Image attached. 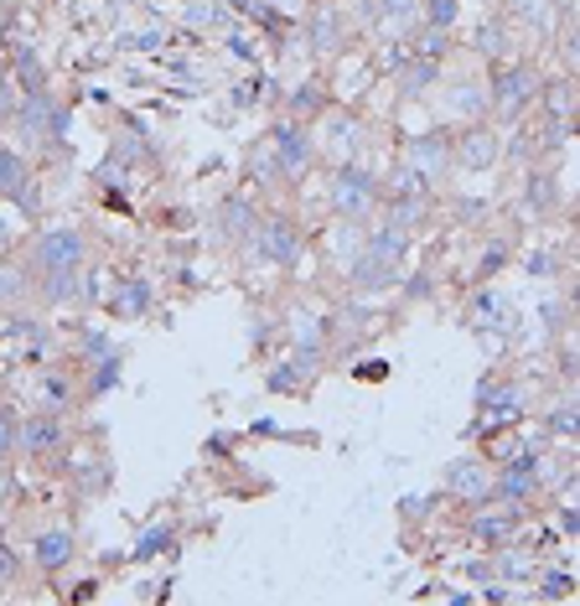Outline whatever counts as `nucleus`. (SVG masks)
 Returning a JSON list of instances; mask_svg holds the SVG:
<instances>
[{
  "label": "nucleus",
  "mask_w": 580,
  "mask_h": 606,
  "mask_svg": "<svg viewBox=\"0 0 580 606\" xmlns=\"http://www.w3.org/2000/svg\"><path fill=\"white\" fill-rule=\"evenodd\" d=\"M488 120L498 130H513L524 125L534 104H539V89H544V74L534 57H507V63H488Z\"/></svg>",
  "instance_id": "1"
},
{
  "label": "nucleus",
  "mask_w": 580,
  "mask_h": 606,
  "mask_svg": "<svg viewBox=\"0 0 580 606\" xmlns=\"http://www.w3.org/2000/svg\"><path fill=\"white\" fill-rule=\"evenodd\" d=\"M326 218H347V223L379 218V171L362 156L326 166Z\"/></svg>",
  "instance_id": "2"
},
{
  "label": "nucleus",
  "mask_w": 580,
  "mask_h": 606,
  "mask_svg": "<svg viewBox=\"0 0 580 606\" xmlns=\"http://www.w3.org/2000/svg\"><path fill=\"white\" fill-rule=\"evenodd\" d=\"M265 141H270V156H275V177H280V187H301L316 171V135H311L306 120H290V114H280L270 130H265Z\"/></svg>",
  "instance_id": "3"
},
{
  "label": "nucleus",
  "mask_w": 580,
  "mask_h": 606,
  "mask_svg": "<svg viewBox=\"0 0 580 606\" xmlns=\"http://www.w3.org/2000/svg\"><path fill=\"white\" fill-rule=\"evenodd\" d=\"M249 249L259 259H270L275 270H295V265L306 259V249H311V228L295 218V213L275 207V213H259V228H254Z\"/></svg>",
  "instance_id": "4"
},
{
  "label": "nucleus",
  "mask_w": 580,
  "mask_h": 606,
  "mask_svg": "<svg viewBox=\"0 0 580 606\" xmlns=\"http://www.w3.org/2000/svg\"><path fill=\"white\" fill-rule=\"evenodd\" d=\"M32 270H89L93 259V234L78 223H53L32 239Z\"/></svg>",
  "instance_id": "5"
},
{
  "label": "nucleus",
  "mask_w": 580,
  "mask_h": 606,
  "mask_svg": "<svg viewBox=\"0 0 580 606\" xmlns=\"http://www.w3.org/2000/svg\"><path fill=\"white\" fill-rule=\"evenodd\" d=\"M507 156H503V130L492 120H477V125H461L451 130V166L467 171V177H488L498 171Z\"/></svg>",
  "instance_id": "6"
},
{
  "label": "nucleus",
  "mask_w": 580,
  "mask_h": 606,
  "mask_svg": "<svg viewBox=\"0 0 580 606\" xmlns=\"http://www.w3.org/2000/svg\"><path fill=\"white\" fill-rule=\"evenodd\" d=\"M399 161L410 166V171H420V177H425V182L440 192V187H446V177H456V166H451V125L415 130V135L399 146Z\"/></svg>",
  "instance_id": "7"
},
{
  "label": "nucleus",
  "mask_w": 580,
  "mask_h": 606,
  "mask_svg": "<svg viewBox=\"0 0 580 606\" xmlns=\"http://www.w3.org/2000/svg\"><path fill=\"white\" fill-rule=\"evenodd\" d=\"M524 508H513V503H503V497H482V503H471L467 508V524L461 529L482 545V550H498V545H513V539H524Z\"/></svg>",
  "instance_id": "8"
},
{
  "label": "nucleus",
  "mask_w": 580,
  "mask_h": 606,
  "mask_svg": "<svg viewBox=\"0 0 580 606\" xmlns=\"http://www.w3.org/2000/svg\"><path fill=\"white\" fill-rule=\"evenodd\" d=\"M11 125L32 141V146H47V141H57L63 130H68V104L57 99L53 89H36V93H21L16 104V120Z\"/></svg>",
  "instance_id": "9"
},
{
  "label": "nucleus",
  "mask_w": 580,
  "mask_h": 606,
  "mask_svg": "<svg viewBox=\"0 0 580 606\" xmlns=\"http://www.w3.org/2000/svg\"><path fill=\"white\" fill-rule=\"evenodd\" d=\"M518 223L528 228H544V223H555L565 213V192L555 182V166H528L524 171V192H518Z\"/></svg>",
  "instance_id": "10"
},
{
  "label": "nucleus",
  "mask_w": 580,
  "mask_h": 606,
  "mask_svg": "<svg viewBox=\"0 0 580 606\" xmlns=\"http://www.w3.org/2000/svg\"><path fill=\"white\" fill-rule=\"evenodd\" d=\"M399 280H404V265L373 255V249H358V255L347 259V270H343V291L358 295V301H373V295L394 291Z\"/></svg>",
  "instance_id": "11"
},
{
  "label": "nucleus",
  "mask_w": 580,
  "mask_h": 606,
  "mask_svg": "<svg viewBox=\"0 0 580 606\" xmlns=\"http://www.w3.org/2000/svg\"><path fill=\"white\" fill-rule=\"evenodd\" d=\"M503 21L524 47H549L560 11H555V0H503Z\"/></svg>",
  "instance_id": "12"
},
{
  "label": "nucleus",
  "mask_w": 580,
  "mask_h": 606,
  "mask_svg": "<svg viewBox=\"0 0 580 606\" xmlns=\"http://www.w3.org/2000/svg\"><path fill=\"white\" fill-rule=\"evenodd\" d=\"M63 446H68V420H63L57 409H32V415H21V436H16L21 457L53 461V457H63Z\"/></svg>",
  "instance_id": "13"
},
{
  "label": "nucleus",
  "mask_w": 580,
  "mask_h": 606,
  "mask_svg": "<svg viewBox=\"0 0 580 606\" xmlns=\"http://www.w3.org/2000/svg\"><path fill=\"white\" fill-rule=\"evenodd\" d=\"M306 47L316 63H337V57L353 47V21H347L337 5H316L306 21Z\"/></svg>",
  "instance_id": "14"
},
{
  "label": "nucleus",
  "mask_w": 580,
  "mask_h": 606,
  "mask_svg": "<svg viewBox=\"0 0 580 606\" xmlns=\"http://www.w3.org/2000/svg\"><path fill=\"white\" fill-rule=\"evenodd\" d=\"M72 560H78V534L72 524H47V529H36L32 539V565L53 581V575H68Z\"/></svg>",
  "instance_id": "15"
},
{
  "label": "nucleus",
  "mask_w": 580,
  "mask_h": 606,
  "mask_svg": "<svg viewBox=\"0 0 580 606\" xmlns=\"http://www.w3.org/2000/svg\"><path fill=\"white\" fill-rule=\"evenodd\" d=\"M213 228L223 244H249L254 228H259V202L249 192H228V198L213 207Z\"/></svg>",
  "instance_id": "16"
},
{
  "label": "nucleus",
  "mask_w": 580,
  "mask_h": 606,
  "mask_svg": "<svg viewBox=\"0 0 580 606\" xmlns=\"http://www.w3.org/2000/svg\"><path fill=\"white\" fill-rule=\"evenodd\" d=\"M446 493L456 497V503H482V497H492V461L488 457H456L451 467H446Z\"/></svg>",
  "instance_id": "17"
},
{
  "label": "nucleus",
  "mask_w": 580,
  "mask_h": 606,
  "mask_svg": "<svg viewBox=\"0 0 580 606\" xmlns=\"http://www.w3.org/2000/svg\"><path fill=\"white\" fill-rule=\"evenodd\" d=\"M362 21L383 26V37H404V26L420 21V0H362Z\"/></svg>",
  "instance_id": "18"
},
{
  "label": "nucleus",
  "mask_w": 580,
  "mask_h": 606,
  "mask_svg": "<svg viewBox=\"0 0 580 606\" xmlns=\"http://www.w3.org/2000/svg\"><path fill=\"white\" fill-rule=\"evenodd\" d=\"M362 228H368V223H347V218H332V223H326L322 255H326V265H337V276L347 270V259L362 249Z\"/></svg>",
  "instance_id": "19"
},
{
  "label": "nucleus",
  "mask_w": 580,
  "mask_h": 606,
  "mask_svg": "<svg viewBox=\"0 0 580 606\" xmlns=\"http://www.w3.org/2000/svg\"><path fill=\"white\" fill-rule=\"evenodd\" d=\"M72 404H78V384H72L63 368H42V373H36V409H57V415H68Z\"/></svg>",
  "instance_id": "20"
},
{
  "label": "nucleus",
  "mask_w": 580,
  "mask_h": 606,
  "mask_svg": "<svg viewBox=\"0 0 580 606\" xmlns=\"http://www.w3.org/2000/svg\"><path fill=\"white\" fill-rule=\"evenodd\" d=\"M539 425L555 436V441H576V430H580V415H576V394H570V384H565V394L555 404H544V415Z\"/></svg>",
  "instance_id": "21"
},
{
  "label": "nucleus",
  "mask_w": 580,
  "mask_h": 606,
  "mask_svg": "<svg viewBox=\"0 0 580 606\" xmlns=\"http://www.w3.org/2000/svg\"><path fill=\"white\" fill-rule=\"evenodd\" d=\"M507 316V301L498 291H477V301L467 306V327L471 332H488V327H513V322H503Z\"/></svg>",
  "instance_id": "22"
},
{
  "label": "nucleus",
  "mask_w": 580,
  "mask_h": 606,
  "mask_svg": "<svg viewBox=\"0 0 580 606\" xmlns=\"http://www.w3.org/2000/svg\"><path fill=\"white\" fill-rule=\"evenodd\" d=\"M171 550H177V518L166 514V518H156V524L141 534L135 554H141V560H161V554H171Z\"/></svg>",
  "instance_id": "23"
},
{
  "label": "nucleus",
  "mask_w": 580,
  "mask_h": 606,
  "mask_svg": "<svg viewBox=\"0 0 580 606\" xmlns=\"http://www.w3.org/2000/svg\"><path fill=\"white\" fill-rule=\"evenodd\" d=\"M32 187V166L21 150H0V198H21Z\"/></svg>",
  "instance_id": "24"
},
{
  "label": "nucleus",
  "mask_w": 580,
  "mask_h": 606,
  "mask_svg": "<svg viewBox=\"0 0 580 606\" xmlns=\"http://www.w3.org/2000/svg\"><path fill=\"white\" fill-rule=\"evenodd\" d=\"M114 306H120V316H125V322L145 316V306H150V280H145V276L120 280V291H114Z\"/></svg>",
  "instance_id": "25"
},
{
  "label": "nucleus",
  "mask_w": 580,
  "mask_h": 606,
  "mask_svg": "<svg viewBox=\"0 0 580 606\" xmlns=\"http://www.w3.org/2000/svg\"><path fill=\"white\" fill-rule=\"evenodd\" d=\"M32 301V270H0V312H16Z\"/></svg>",
  "instance_id": "26"
},
{
  "label": "nucleus",
  "mask_w": 580,
  "mask_h": 606,
  "mask_svg": "<svg viewBox=\"0 0 580 606\" xmlns=\"http://www.w3.org/2000/svg\"><path fill=\"white\" fill-rule=\"evenodd\" d=\"M456 11H461V0H420V16H425V26H435V32H451Z\"/></svg>",
  "instance_id": "27"
},
{
  "label": "nucleus",
  "mask_w": 580,
  "mask_h": 606,
  "mask_svg": "<svg viewBox=\"0 0 580 606\" xmlns=\"http://www.w3.org/2000/svg\"><path fill=\"white\" fill-rule=\"evenodd\" d=\"M16 436H21V415H11V409L0 404V467H11V457H21Z\"/></svg>",
  "instance_id": "28"
},
{
  "label": "nucleus",
  "mask_w": 580,
  "mask_h": 606,
  "mask_svg": "<svg viewBox=\"0 0 580 606\" xmlns=\"http://www.w3.org/2000/svg\"><path fill=\"white\" fill-rule=\"evenodd\" d=\"M166 42V32H156V26H141L135 37H120V47H141V53H156Z\"/></svg>",
  "instance_id": "29"
},
{
  "label": "nucleus",
  "mask_w": 580,
  "mask_h": 606,
  "mask_svg": "<svg viewBox=\"0 0 580 606\" xmlns=\"http://www.w3.org/2000/svg\"><path fill=\"white\" fill-rule=\"evenodd\" d=\"M11 575H16V554L0 550V586H11Z\"/></svg>",
  "instance_id": "30"
},
{
  "label": "nucleus",
  "mask_w": 580,
  "mask_h": 606,
  "mask_svg": "<svg viewBox=\"0 0 580 606\" xmlns=\"http://www.w3.org/2000/svg\"><path fill=\"white\" fill-rule=\"evenodd\" d=\"M11 497V467H0V503Z\"/></svg>",
  "instance_id": "31"
},
{
  "label": "nucleus",
  "mask_w": 580,
  "mask_h": 606,
  "mask_svg": "<svg viewBox=\"0 0 580 606\" xmlns=\"http://www.w3.org/2000/svg\"><path fill=\"white\" fill-rule=\"evenodd\" d=\"M5 332H11V312H0V337H5Z\"/></svg>",
  "instance_id": "32"
}]
</instances>
